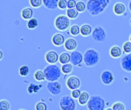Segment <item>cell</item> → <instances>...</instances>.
I'll list each match as a JSON object with an SVG mask.
<instances>
[{
  "label": "cell",
  "instance_id": "obj_14",
  "mask_svg": "<svg viewBox=\"0 0 131 110\" xmlns=\"http://www.w3.org/2000/svg\"><path fill=\"white\" fill-rule=\"evenodd\" d=\"M65 38L64 36L61 34V33H56L52 36L51 38V41L53 43V44L56 47H61V45L64 44L65 42Z\"/></svg>",
  "mask_w": 131,
  "mask_h": 110
},
{
  "label": "cell",
  "instance_id": "obj_37",
  "mask_svg": "<svg viewBox=\"0 0 131 110\" xmlns=\"http://www.w3.org/2000/svg\"><path fill=\"white\" fill-rule=\"evenodd\" d=\"M81 93V91H80V90H74L71 91V97L74 100H78V98L80 97Z\"/></svg>",
  "mask_w": 131,
  "mask_h": 110
},
{
  "label": "cell",
  "instance_id": "obj_31",
  "mask_svg": "<svg viewBox=\"0 0 131 110\" xmlns=\"http://www.w3.org/2000/svg\"><path fill=\"white\" fill-rule=\"evenodd\" d=\"M11 106L8 100H0V110H10Z\"/></svg>",
  "mask_w": 131,
  "mask_h": 110
},
{
  "label": "cell",
  "instance_id": "obj_3",
  "mask_svg": "<svg viewBox=\"0 0 131 110\" xmlns=\"http://www.w3.org/2000/svg\"><path fill=\"white\" fill-rule=\"evenodd\" d=\"M100 61V53L94 49L89 48L84 54V64L88 67H92L97 65Z\"/></svg>",
  "mask_w": 131,
  "mask_h": 110
},
{
  "label": "cell",
  "instance_id": "obj_28",
  "mask_svg": "<svg viewBox=\"0 0 131 110\" xmlns=\"http://www.w3.org/2000/svg\"><path fill=\"white\" fill-rule=\"evenodd\" d=\"M38 26V20L36 18H32L31 19L28 20V22H27V28L28 29L32 30V29L36 28Z\"/></svg>",
  "mask_w": 131,
  "mask_h": 110
},
{
  "label": "cell",
  "instance_id": "obj_22",
  "mask_svg": "<svg viewBox=\"0 0 131 110\" xmlns=\"http://www.w3.org/2000/svg\"><path fill=\"white\" fill-rule=\"evenodd\" d=\"M58 62L61 64H66L71 62V54L68 52H62L59 55V60Z\"/></svg>",
  "mask_w": 131,
  "mask_h": 110
},
{
  "label": "cell",
  "instance_id": "obj_34",
  "mask_svg": "<svg viewBox=\"0 0 131 110\" xmlns=\"http://www.w3.org/2000/svg\"><path fill=\"white\" fill-rule=\"evenodd\" d=\"M112 109L114 110H126L125 105L121 102H116L113 104Z\"/></svg>",
  "mask_w": 131,
  "mask_h": 110
},
{
  "label": "cell",
  "instance_id": "obj_17",
  "mask_svg": "<svg viewBox=\"0 0 131 110\" xmlns=\"http://www.w3.org/2000/svg\"><path fill=\"white\" fill-rule=\"evenodd\" d=\"M123 49L118 45H114L110 48V55L112 58L117 59L122 57Z\"/></svg>",
  "mask_w": 131,
  "mask_h": 110
},
{
  "label": "cell",
  "instance_id": "obj_42",
  "mask_svg": "<svg viewBox=\"0 0 131 110\" xmlns=\"http://www.w3.org/2000/svg\"><path fill=\"white\" fill-rule=\"evenodd\" d=\"M130 41L131 42V34H130Z\"/></svg>",
  "mask_w": 131,
  "mask_h": 110
},
{
  "label": "cell",
  "instance_id": "obj_19",
  "mask_svg": "<svg viewBox=\"0 0 131 110\" xmlns=\"http://www.w3.org/2000/svg\"><path fill=\"white\" fill-rule=\"evenodd\" d=\"M21 16L24 20H30L32 18L33 16V10L30 7H26L22 9L21 12Z\"/></svg>",
  "mask_w": 131,
  "mask_h": 110
},
{
  "label": "cell",
  "instance_id": "obj_9",
  "mask_svg": "<svg viewBox=\"0 0 131 110\" xmlns=\"http://www.w3.org/2000/svg\"><path fill=\"white\" fill-rule=\"evenodd\" d=\"M47 90L48 92L52 95H58L61 93L62 90V86L58 81H53V82H48L46 85Z\"/></svg>",
  "mask_w": 131,
  "mask_h": 110
},
{
  "label": "cell",
  "instance_id": "obj_29",
  "mask_svg": "<svg viewBox=\"0 0 131 110\" xmlns=\"http://www.w3.org/2000/svg\"><path fill=\"white\" fill-rule=\"evenodd\" d=\"M29 74V67L26 65H22L18 69V74L21 77H26Z\"/></svg>",
  "mask_w": 131,
  "mask_h": 110
},
{
  "label": "cell",
  "instance_id": "obj_12",
  "mask_svg": "<svg viewBox=\"0 0 131 110\" xmlns=\"http://www.w3.org/2000/svg\"><path fill=\"white\" fill-rule=\"evenodd\" d=\"M101 82L104 85L108 86V85H111L113 83V82L114 80V76L111 70H106L102 72V74L101 75Z\"/></svg>",
  "mask_w": 131,
  "mask_h": 110
},
{
  "label": "cell",
  "instance_id": "obj_39",
  "mask_svg": "<svg viewBox=\"0 0 131 110\" xmlns=\"http://www.w3.org/2000/svg\"><path fill=\"white\" fill-rule=\"evenodd\" d=\"M128 9H129V11L130 12L131 14V0L129 2V3H128Z\"/></svg>",
  "mask_w": 131,
  "mask_h": 110
},
{
  "label": "cell",
  "instance_id": "obj_30",
  "mask_svg": "<svg viewBox=\"0 0 131 110\" xmlns=\"http://www.w3.org/2000/svg\"><path fill=\"white\" fill-rule=\"evenodd\" d=\"M70 34L72 35V36H77L80 34V27L74 24L73 25L71 28H70Z\"/></svg>",
  "mask_w": 131,
  "mask_h": 110
},
{
  "label": "cell",
  "instance_id": "obj_33",
  "mask_svg": "<svg viewBox=\"0 0 131 110\" xmlns=\"http://www.w3.org/2000/svg\"><path fill=\"white\" fill-rule=\"evenodd\" d=\"M29 3L32 8H38L43 5V0H29Z\"/></svg>",
  "mask_w": 131,
  "mask_h": 110
},
{
  "label": "cell",
  "instance_id": "obj_4",
  "mask_svg": "<svg viewBox=\"0 0 131 110\" xmlns=\"http://www.w3.org/2000/svg\"><path fill=\"white\" fill-rule=\"evenodd\" d=\"M106 102L104 99L98 95L91 96L87 104L88 110H105Z\"/></svg>",
  "mask_w": 131,
  "mask_h": 110
},
{
  "label": "cell",
  "instance_id": "obj_35",
  "mask_svg": "<svg viewBox=\"0 0 131 110\" xmlns=\"http://www.w3.org/2000/svg\"><path fill=\"white\" fill-rule=\"evenodd\" d=\"M48 106L45 102L39 101L35 104V110H47Z\"/></svg>",
  "mask_w": 131,
  "mask_h": 110
},
{
  "label": "cell",
  "instance_id": "obj_21",
  "mask_svg": "<svg viewBox=\"0 0 131 110\" xmlns=\"http://www.w3.org/2000/svg\"><path fill=\"white\" fill-rule=\"evenodd\" d=\"M90 95L87 91H82L81 93L80 97L78 98V103L81 106H85L88 104L89 100H90Z\"/></svg>",
  "mask_w": 131,
  "mask_h": 110
},
{
  "label": "cell",
  "instance_id": "obj_6",
  "mask_svg": "<svg viewBox=\"0 0 131 110\" xmlns=\"http://www.w3.org/2000/svg\"><path fill=\"white\" fill-rule=\"evenodd\" d=\"M59 107L61 110H76L77 106L74 100L68 96H63L59 100Z\"/></svg>",
  "mask_w": 131,
  "mask_h": 110
},
{
  "label": "cell",
  "instance_id": "obj_32",
  "mask_svg": "<svg viewBox=\"0 0 131 110\" xmlns=\"http://www.w3.org/2000/svg\"><path fill=\"white\" fill-rule=\"evenodd\" d=\"M122 49H123V51L125 54H130L131 53V42L129 41H126L123 44V47H122Z\"/></svg>",
  "mask_w": 131,
  "mask_h": 110
},
{
  "label": "cell",
  "instance_id": "obj_25",
  "mask_svg": "<svg viewBox=\"0 0 131 110\" xmlns=\"http://www.w3.org/2000/svg\"><path fill=\"white\" fill-rule=\"evenodd\" d=\"M34 78L36 81H38V82L45 80V75L44 74V71H42L41 70H36L35 73L34 74Z\"/></svg>",
  "mask_w": 131,
  "mask_h": 110
},
{
  "label": "cell",
  "instance_id": "obj_41",
  "mask_svg": "<svg viewBox=\"0 0 131 110\" xmlns=\"http://www.w3.org/2000/svg\"><path fill=\"white\" fill-rule=\"evenodd\" d=\"M105 110H114L112 108H107V109H105Z\"/></svg>",
  "mask_w": 131,
  "mask_h": 110
},
{
  "label": "cell",
  "instance_id": "obj_23",
  "mask_svg": "<svg viewBox=\"0 0 131 110\" xmlns=\"http://www.w3.org/2000/svg\"><path fill=\"white\" fill-rule=\"evenodd\" d=\"M79 12L77 11L76 8H68L66 11V15L68 17L69 19H76L78 17Z\"/></svg>",
  "mask_w": 131,
  "mask_h": 110
},
{
  "label": "cell",
  "instance_id": "obj_8",
  "mask_svg": "<svg viewBox=\"0 0 131 110\" xmlns=\"http://www.w3.org/2000/svg\"><path fill=\"white\" fill-rule=\"evenodd\" d=\"M81 80L79 77H78L76 76H71L67 79L66 86H67L68 89L71 91L79 89L81 87Z\"/></svg>",
  "mask_w": 131,
  "mask_h": 110
},
{
  "label": "cell",
  "instance_id": "obj_5",
  "mask_svg": "<svg viewBox=\"0 0 131 110\" xmlns=\"http://www.w3.org/2000/svg\"><path fill=\"white\" fill-rule=\"evenodd\" d=\"M71 21L67 15H60L55 18L54 27L59 31H65L70 27Z\"/></svg>",
  "mask_w": 131,
  "mask_h": 110
},
{
  "label": "cell",
  "instance_id": "obj_2",
  "mask_svg": "<svg viewBox=\"0 0 131 110\" xmlns=\"http://www.w3.org/2000/svg\"><path fill=\"white\" fill-rule=\"evenodd\" d=\"M43 71L45 75V80L48 82L58 81L62 74L61 68L57 64H49L45 67Z\"/></svg>",
  "mask_w": 131,
  "mask_h": 110
},
{
  "label": "cell",
  "instance_id": "obj_43",
  "mask_svg": "<svg viewBox=\"0 0 131 110\" xmlns=\"http://www.w3.org/2000/svg\"><path fill=\"white\" fill-rule=\"evenodd\" d=\"M130 25H131V18H130Z\"/></svg>",
  "mask_w": 131,
  "mask_h": 110
},
{
  "label": "cell",
  "instance_id": "obj_15",
  "mask_svg": "<svg viewBox=\"0 0 131 110\" xmlns=\"http://www.w3.org/2000/svg\"><path fill=\"white\" fill-rule=\"evenodd\" d=\"M113 10H114V12L115 15H117L118 16H121V15H123L126 12L127 7H126L124 3L118 2L114 4Z\"/></svg>",
  "mask_w": 131,
  "mask_h": 110
},
{
  "label": "cell",
  "instance_id": "obj_11",
  "mask_svg": "<svg viewBox=\"0 0 131 110\" xmlns=\"http://www.w3.org/2000/svg\"><path fill=\"white\" fill-rule=\"evenodd\" d=\"M121 66L125 72L131 73V53L125 54L121 57Z\"/></svg>",
  "mask_w": 131,
  "mask_h": 110
},
{
  "label": "cell",
  "instance_id": "obj_20",
  "mask_svg": "<svg viewBox=\"0 0 131 110\" xmlns=\"http://www.w3.org/2000/svg\"><path fill=\"white\" fill-rule=\"evenodd\" d=\"M59 0H43V5L49 9V10H54L58 8Z\"/></svg>",
  "mask_w": 131,
  "mask_h": 110
},
{
  "label": "cell",
  "instance_id": "obj_18",
  "mask_svg": "<svg viewBox=\"0 0 131 110\" xmlns=\"http://www.w3.org/2000/svg\"><path fill=\"white\" fill-rule=\"evenodd\" d=\"M92 28L88 24H83L80 27V34L83 37H88L92 34Z\"/></svg>",
  "mask_w": 131,
  "mask_h": 110
},
{
  "label": "cell",
  "instance_id": "obj_40",
  "mask_svg": "<svg viewBox=\"0 0 131 110\" xmlns=\"http://www.w3.org/2000/svg\"><path fill=\"white\" fill-rule=\"evenodd\" d=\"M0 60H2V57H3V54H2V51H0Z\"/></svg>",
  "mask_w": 131,
  "mask_h": 110
},
{
  "label": "cell",
  "instance_id": "obj_44",
  "mask_svg": "<svg viewBox=\"0 0 131 110\" xmlns=\"http://www.w3.org/2000/svg\"><path fill=\"white\" fill-rule=\"evenodd\" d=\"M18 110H25V109H18Z\"/></svg>",
  "mask_w": 131,
  "mask_h": 110
},
{
  "label": "cell",
  "instance_id": "obj_24",
  "mask_svg": "<svg viewBox=\"0 0 131 110\" xmlns=\"http://www.w3.org/2000/svg\"><path fill=\"white\" fill-rule=\"evenodd\" d=\"M41 88V85H36L35 83H30L27 88L28 94H33V93H37L40 89Z\"/></svg>",
  "mask_w": 131,
  "mask_h": 110
},
{
  "label": "cell",
  "instance_id": "obj_1",
  "mask_svg": "<svg viewBox=\"0 0 131 110\" xmlns=\"http://www.w3.org/2000/svg\"><path fill=\"white\" fill-rule=\"evenodd\" d=\"M111 3V0H88L87 10L91 16L103 13Z\"/></svg>",
  "mask_w": 131,
  "mask_h": 110
},
{
  "label": "cell",
  "instance_id": "obj_7",
  "mask_svg": "<svg viewBox=\"0 0 131 110\" xmlns=\"http://www.w3.org/2000/svg\"><path fill=\"white\" fill-rule=\"evenodd\" d=\"M91 38L95 42H104L107 40V32L104 28L101 25L96 26L92 31Z\"/></svg>",
  "mask_w": 131,
  "mask_h": 110
},
{
  "label": "cell",
  "instance_id": "obj_36",
  "mask_svg": "<svg viewBox=\"0 0 131 110\" xmlns=\"http://www.w3.org/2000/svg\"><path fill=\"white\" fill-rule=\"evenodd\" d=\"M58 8L61 10H64L68 8V0H59Z\"/></svg>",
  "mask_w": 131,
  "mask_h": 110
},
{
  "label": "cell",
  "instance_id": "obj_10",
  "mask_svg": "<svg viewBox=\"0 0 131 110\" xmlns=\"http://www.w3.org/2000/svg\"><path fill=\"white\" fill-rule=\"evenodd\" d=\"M84 62V54L79 51H74L71 54V64L73 66H80Z\"/></svg>",
  "mask_w": 131,
  "mask_h": 110
},
{
  "label": "cell",
  "instance_id": "obj_27",
  "mask_svg": "<svg viewBox=\"0 0 131 110\" xmlns=\"http://www.w3.org/2000/svg\"><path fill=\"white\" fill-rule=\"evenodd\" d=\"M75 8L79 13H83L87 9V4H85L83 1H78L77 2Z\"/></svg>",
  "mask_w": 131,
  "mask_h": 110
},
{
  "label": "cell",
  "instance_id": "obj_26",
  "mask_svg": "<svg viewBox=\"0 0 131 110\" xmlns=\"http://www.w3.org/2000/svg\"><path fill=\"white\" fill-rule=\"evenodd\" d=\"M61 68L62 74H64L65 75H68V74H70L72 72V70H73V65L71 63H69V64H63Z\"/></svg>",
  "mask_w": 131,
  "mask_h": 110
},
{
  "label": "cell",
  "instance_id": "obj_38",
  "mask_svg": "<svg viewBox=\"0 0 131 110\" xmlns=\"http://www.w3.org/2000/svg\"><path fill=\"white\" fill-rule=\"evenodd\" d=\"M77 2L76 0H68V8H75Z\"/></svg>",
  "mask_w": 131,
  "mask_h": 110
},
{
  "label": "cell",
  "instance_id": "obj_13",
  "mask_svg": "<svg viewBox=\"0 0 131 110\" xmlns=\"http://www.w3.org/2000/svg\"><path fill=\"white\" fill-rule=\"evenodd\" d=\"M59 55L55 51H49L45 54V60L49 64H56L59 60Z\"/></svg>",
  "mask_w": 131,
  "mask_h": 110
},
{
  "label": "cell",
  "instance_id": "obj_16",
  "mask_svg": "<svg viewBox=\"0 0 131 110\" xmlns=\"http://www.w3.org/2000/svg\"><path fill=\"white\" fill-rule=\"evenodd\" d=\"M64 46V48L68 51H76L75 49L78 47V42L74 38H69L65 41Z\"/></svg>",
  "mask_w": 131,
  "mask_h": 110
}]
</instances>
